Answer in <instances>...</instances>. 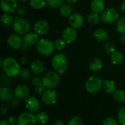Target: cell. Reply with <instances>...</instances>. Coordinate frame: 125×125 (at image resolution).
<instances>
[{
    "mask_svg": "<svg viewBox=\"0 0 125 125\" xmlns=\"http://www.w3.org/2000/svg\"><path fill=\"white\" fill-rule=\"evenodd\" d=\"M13 92L9 88L4 87L0 90V99L4 102L10 101L13 98Z\"/></svg>",
    "mask_w": 125,
    "mask_h": 125,
    "instance_id": "22",
    "label": "cell"
},
{
    "mask_svg": "<svg viewBox=\"0 0 125 125\" xmlns=\"http://www.w3.org/2000/svg\"><path fill=\"white\" fill-rule=\"evenodd\" d=\"M7 113V106L5 105H2L1 107V116H4Z\"/></svg>",
    "mask_w": 125,
    "mask_h": 125,
    "instance_id": "44",
    "label": "cell"
},
{
    "mask_svg": "<svg viewBox=\"0 0 125 125\" xmlns=\"http://www.w3.org/2000/svg\"><path fill=\"white\" fill-rule=\"evenodd\" d=\"M103 67V62L100 58H94L92 59L89 65V69L92 72H97L100 71Z\"/></svg>",
    "mask_w": 125,
    "mask_h": 125,
    "instance_id": "23",
    "label": "cell"
},
{
    "mask_svg": "<svg viewBox=\"0 0 125 125\" xmlns=\"http://www.w3.org/2000/svg\"><path fill=\"white\" fill-rule=\"evenodd\" d=\"M116 29L121 34H125V16L119 18L116 24Z\"/></svg>",
    "mask_w": 125,
    "mask_h": 125,
    "instance_id": "31",
    "label": "cell"
},
{
    "mask_svg": "<svg viewBox=\"0 0 125 125\" xmlns=\"http://www.w3.org/2000/svg\"><path fill=\"white\" fill-rule=\"evenodd\" d=\"M30 5L37 10H40L45 7L46 4V1L45 0H29Z\"/></svg>",
    "mask_w": 125,
    "mask_h": 125,
    "instance_id": "30",
    "label": "cell"
},
{
    "mask_svg": "<svg viewBox=\"0 0 125 125\" xmlns=\"http://www.w3.org/2000/svg\"><path fill=\"white\" fill-rule=\"evenodd\" d=\"M18 2H19V3H25V2H26L28 0H16Z\"/></svg>",
    "mask_w": 125,
    "mask_h": 125,
    "instance_id": "52",
    "label": "cell"
},
{
    "mask_svg": "<svg viewBox=\"0 0 125 125\" xmlns=\"http://www.w3.org/2000/svg\"><path fill=\"white\" fill-rule=\"evenodd\" d=\"M23 43L27 45L29 47L32 46L37 43L39 41V35L35 32H29L26 35H24L23 38Z\"/></svg>",
    "mask_w": 125,
    "mask_h": 125,
    "instance_id": "15",
    "label": "cell"
},
{
    "mask_svg": "<svg viewBox=\"0 0 125 125\" xmlns=\"http://www.w3.org/2000/svg\"><path fill=\"white\" fill-rule=\"evenodd\" d=\"M59 13L63 17H70L73 14V8L69 4H63L59 7Z\"/></svg>",
    "mask_w": 125,
    "mask_h": 125,
    "instance_id": "25",
    "label": "cell"
},
{
    "mask_svg": "<svg viewBox=\"0 0 125 125\" xmlns=\"http://www.w3.org/2000/svg\"><path fill=\"white\" fill-rule=\"evenodd\" d=\"M53 43H54L55 49L57 51H61V50L64 49L65 48L66 43H67V42L64 39H57Z\"/></svg>",
    "mask_w": 125,
    "mask_h": 125,
    "instance_id": "33",
    "label": "cell"
},
{
    "mask_svg": "<svg viewBox=\"0 0 125 125\" xmlns=\"http://www.w3.org/2000/svg\"><path fill=\"white\" fill-rule=\"evenodd\" d=\"M46 4L51 8H58L63 4L64 0H45Z\"/></svg>",
    "mask_w": 125,
    "mask_h": 125,
    "instance_id": "32",
    "label": "cell"
},
{
    "mask_svg": "<svg viewBox=\"0 0 125 125\" xmlns=\"http://www.w3.org/2000/svg\"><path fill=\"white\" fill-rule=\"evenodd\" d=\"M60 82V76L56 71H48L42 77V84L48 89H53L58 86Z\"/></svg>",
    "mask_w": 125,
    "mask_h": 125,
    "instance_id": "3",
    "label": "cell"
},
{
    "mask_svg": "<svg viewBox=\"0 0 125 125\" xmlns=\"http://www.w3.org/2000/svg\"><path fill=\"white\" fill-rule=\"evenodd\" d=\"M87 21L90 24H97L101 21V17H100L98 13H91L87 15Z\"/></svg>",
    "mask_w": 125,
    "mask_h": 125,
    "instance_id": "27",
    "label": "cell"
},
{
    "mask_svg": "<svg viewBox=\"0 0 125 125\" xmlns=\"http://www.w3.org/2000/svg\"><path fill=\"white\" fill-rule=\"evenodd\" d=\"M7 42L8 46L13 49H20L23 44V38H21L20 35L17 33L10 34L7 39Z\"/></svg>",
    "mask_w": 125,
    "mask_h": 125,
    "instance_id": "8",
    "label": "cell"
},
{
    "mask_svg": "<svg viewBox=\"0 0 125 125\" xmlns=\"http://www.w3.org/2000/svg\"><path fill=\"white\" fill-rule=\"evenodd\" d=\"M103 90L107 94H114V92L116 91V85L115 83L113 80H106L103 82Z\"/></svg>",
    "mask_w": 125,
    "mask_h": 125,
    "instance_id": "24",
    "label": "cell"
},
{
    "mask_svg": "<svg viewBox=\"0 0 125 125\" xmlns=\"http://www.w3.org/2000/svg\"><path fill=\"white\" fill-rule=\"evenodd\" d=\"M45 88H46L43 85V84L37 85V86H34V92L37 95H42L44 94V92L46 91Z\"/></svg>",
    "mask_w": 125,
    "mask_h": 125,
    "instance_id": "40",
    "label": "cell"
},
{
    "mask_svg": "<svg viewBox=\"0 0 125 125\" xmlns=\"http://www.w3.org/2000/svg\"><path fill=\"white\" fill-rule=\"evenodd\" d=\"M28 46L27 45H26V44H23V46H21V49H22V50H23V51H26L27 49H28Z\"/></svg>",
    "mask_w": 125,
    "mask_h": 125,
    "instance_id": "49",
    "label": "cell"
},
{
    "mask_svg": "<svg viewBox=\"0 0 125 125\" xmlns=\"http://www.w3.org/2000/svg\"><path fill=\"white\" fill-rule=\"evenodd\" d=\"M0 125H9L7 124V122H6V120H1L0 122Z\"/></svg>",
    "mask_w": 125,
    "mask_h": 125,
    "instance_id": "51",
    "label": "cell"
},
{
    "mask_svg": "<svg viewBox=\"0 0 125 125\" xmlns=\"http://www.w3.org/2000/svg\"><path fill=\"white\" fill-rule=\"evenodd\" d=\"M101 20L106 24H111L117 20L119 13L114 7H107L101 13Z\"/></svg>",
    "mask_w": 125,
    "mask_h": 125,
    "instance_id": "7",
    "label": "cell"
},
{
    "mask_svg": "<svg viewBox=\"0 0 125 125\" xmlns=\"http://www.w3.org/2000/svg\"><path fill=\"white\" fill-rule=\"evenodd\" d=\"M35 119H36V123L38 125H42L46 124L48 122V115L45 113V112H39L37 113L35 115Z\"/></svg>",
    "mask_w": 125,
    "mask_h": 125,
    "instance_id": "26",
    "label": "cell"
},
{
    "mask_svg": "<svg viewBox=\"0 0 125 125\" xmlns=\"http://www.w3.org/2000/svg\"><path fill=\"white\" fill-rule=\"evenodd\" d=\"M30 70L34 74H40L44 71V64L40 60H34L31 63Z\"/></svg>",
    "mask_w": 125,
    "mask_h": 125,
    "instance_id": "18",
    "label": "cell"
},
{
    "mask_svg": "<svg viewBox=\"0 0 125 125\" xmlns=\"http://www.w3.org/2000/svg\"><path fill=\"white\" fill-rule=\"evenodd\" d=\"M121 10L125 14V0H124L121 4Z\"/></svg>",
    "mask_w": 125,
    "mask_h": 125,
    "instance_id": "47",
    "label": "cell"
},
{
    "mask_svg": "<svg viewBox=\"0 0 125 125\" xmlns=\"http://www.w3.org/2000/svg\"><path fill=\"white\" fill-rule=\"evenodd\" d=\"M118 121L122 125H125V106L121 108L118 113Z\"/></svg>",
    "mask_w": 125,
    "mask_h": 125,
    "instance_id": "34",
    "label": "cell"
},
{
    "mask_svg": "<svg viewBox=\"0 0 125 125\" xmlns=\"http://www.w3.org/2000/svg\"><path fill=\"white\" fill-rule=\"evenodd\" d=\"M19 76H20V77L21 79L28 80V79H29L31 77V73H30V71L28 69H22L20 71Z\"/></svg>",
    "mask_w": 125,
    "mask_h": 125,
    "instance_id": "37",
    "label": "cell"
},
{
    "mask_svg": "<svg viewBox=\"0 0 125 125\" xmlns=\"http://www.w3.org/2000/svg\"><path fill=\"white\" fill-rule=\"evenodd\" d=\"M14 95L20 99H26L29 95V88L25 85H19L15 88Z\"/></svg>",
    "mask_w": 125,
    "mask_h": 125,
    "instance_id": "17",
    "label": "cell"
},
{
    "mask_svg": "<svg viewBox=\"0 0 125 125\" xmlns=\"http://www.w3.org/2000/svg\"><path fill=\"white\" fill-rule=\"evenodd\" d=\"M57 99V94L53 89L46 90L42 95V101L46 105H52L56 103Z\"/></svg>",
    "mask_w": 125,
    "mask_h": 125,
    "instance_id": "12",
    "label": "cell"
},
{
    "mask_svg": "<svg viewBox=\"0 0 125 125\" xmlns=\"http://www.w3.org/2000/svg\"><path fill=\"white\" fill-rule=\"evenodd\" d=\"M36 47H37V50L38 51V52L43 56H49L52 55L54 50L56 49L54 43L45 38L39 40V41L37 43Z\"/></svg>",
    "mask_w": 125,
    "mask_h": 125,
    "instance_id": "4",
    "label": "cell"
},
{
    "mask_svg": "<svg viewBox=\"0 0 125 125\" xmlns=\"http://www.w3.org/2000/svg\"><path fill=\"white\" fill-rule=\"evenodd\" d=\"M104 51L107 54H111L115 51V46L113 43H108L104 46Z\"/></svg>",
    "mask_w": 125,
    "mask_h": 125,
    "instance_id": "38",
    "label": "cell"
},
{
    "mask_svg": "<svg viewBox=\"0 0 125 125\" xmlns=\"http://www.w3.org/2000/svg\"><path fill=\"white\" fill-rule=\"evenodd\" d=\"M21 63L23 66H26L28 63V58L26 56H23L21 58Z\"/></svg>",
    "mask_w": 125,
    "mask_h": 125,
    "instance_id": "45",
    "label": "cell"
},
{
    "mask_svg": "<svg viewBox=\"0 0 125 125\" xmlns=\"http://www.w3.org/2000/svg\"><path fill=\"white\" fill-rule=\"evenodd\" d=\"M0 7L4 13H12L18 8V1L16 0H1Z\"/></svg>",
    "mask_w": 125,
    "mask_h": 125,
    "instance_id": "11",
    "label": "cell"
},
{
    "mask_svg": "<svg viewBox=\"0 0 125 125\" xmlns=\"http://www.w3.org/2000/svg\"><path fill=\"white\" fill-rule=\"evenodd\" d=\"M67 3H70V4H73V3H75V2H77L78 1H79V0H65Z\"/></svg>",
    "mask_w": 125,
    "mask_h": 125,
    "instance_id": "50",
    "label": "cell"
},
{
    "mask_svg": "<svg viewBox=\"0 0 125 125\" xmlns=\"http://www.w3.org/2000/svg\"><path fill=\"white\" fill-rule=\"evenodd\" d=\"M19 99L18 98L15 97V98H12L11 100H10V105L12 107V108H16L19 105Z\"/></svg>",
    "mask_w": 125,
    "mask_h": 125,
    "instance_id": "43",
    "label": "cell"
},
{
    "mask_svg": "<svg viewBox=\"0 0 125 125\" xmlns=\"http://www.w3.org/2000/svg\"><path fill=\"white\" fill-rule=\"evenodd\" d=\"M103 125H118V122L115 119L112 117H108L103 120Z\"/></svg>",
    "mask_w": 125,
    "mask_h": 125,
    "instance_id": "39",
    "label": "cell"
},
{
    "mask_svg": "<svg viewBox=\"0 0 125 125\" xmlns=\"http://www.w3.org/2000/svg\"><path fill=\"white\" fill-rule=\"evenodd\" d=\"M13 17L10 15V13H4L1 16V22L4 26H10L14 22Z\"/></svg>",
    "mask_w": 125,
    "mask_h": 125,
    "instance_id": "28",
    "label": "cell"
},
{
    "mask_svg": "<svg viewBox=\"0 0 125 125\" xmlns=\"http://www.w3.org/2000/svg\"><path fill=\"white\" fill-rule=\"evenodd\" d=\"M6 122L9 125H15L16 123H18V119L15 116H10L7 118Z\"/></svg>",
    "mask_w": 125,
    "mask_h": 125,
    "instance_id": "42",
    "label": "cell"
},
{
    "mask_svg": "<svg viewBox=\"0 0 125 125\" xmlns=\"http://www.w3.org/2000/svg\"><path fill=\"white\" fill-rule=\"evenodd\" d=\"M111 60L115 66H120L124 62V56L121 52L114 51L111 54Z\"/></svg>",
    "mask_w": 125,
    "mask_h": 125,
    "instance_id": "20",
    "label": "cell"
},
{
    "mask_svg": "<svg viewBox=\"0 0 125 125\" xmlns=\"http://www.w3.org/2000/svg\"><path fill=\"white\" fill-rule=\"evenodd\" d=\"M51 125H64V124L61 120H56V121H55Z\"/></svg>",
    "mask_w": 125,
    "mask_h": 125,
    "instance_id": "46",
    "label": "cell"
},
{
    "mask_svg": "<svg viewBox=\"0 0 125 125\" xmlns=\"http://www.w3.org/2000/svg\"><path fill=\"white\" fill-rule=\"evenodd\" d=\"M103 82L98 77H89L85 83V88L86 91L90 94H96L103 88Z\"/></svg>",
    "mask_w": 125,
    "mask_h": 125,
    "instance_id": "6",
    "label": "cell"
},
{
    "mask_svg": "<svg viewBox=\"0 0 125 125\" xmlns=\"http://www.w3.org/2000/svg\"><path fill=\"white\" fill-rule=\"evenodd\" d=\"M93 35H94V38L97 41L103 42V41H105L108 38V32L105 29H103V28H99V29H97L94 32Z\"/></svg>",
    "mask_w": 125,
    "mask_h": 125,
    "instance_id": "21",
    "label": "cell"
},
{
    "mask_svg": "<svg viewBox=\"0 0 125 125\" xmlns=\"http://www.w3.org/2000/svg\"><path fill=\"white\" fill-rule=\"evenodd\" d=\"M34 30L39 35H44L49 30V24L45 20H40L35 23Z\"/></svg>",
    "mask_w": 125,
    "mask_h": 125,
    "instance_id": "14",
    "label": "cell"
},
{
    "mask_svg": "<svg viewBox=\"0 0 125 125\" xmlns=\"http://www.w3.org/2000/svg\"><path fill=\"white\" fill-rule=\"evenodd\" d=\"M13 30L18 35H26L30 30L31 25L28 20L24 18L16 17L12 25Z\"/></svg>",
    "mask_w": 125,
    "mask_h": 125,
    "instance_id": "5",
    "label": "cell"
},
{
    "mask_svg": "<svg viewBox=\"0 0 125 125\" xmlns=\"http://www.w3.org/2000/svg\"><path fill=\"white\" fill-rule=\"evenodd\" d=\"M2 68L7 76L15 77L19 75L21 68L18 61L13 57H7L4 60Z\"/></svg>",
    "mask_w": 125,
    "mask_h": 125,
    "instance_id": "1",
    "label": "cell"
},
{
    "mask_svg": "<svg viewBox=\"0 0 125 125\" xmlns=\"http://www.w3.org/2000/svg\"><path fill=\"white\" fill-rule=\"evenodd\" d=\"M35 116L29 111L21 113L18 118V125H35Z\"/></svg>",
    "mask_w": 125,
    "mask_h": 125,
    "instance_id": "9",
    "label": "cell"
},
{
    "mask_svg": "<svg viewBox=\"0 0 125 125\" xmlns=\"http://www.w3.org/2000/svg\"><path fill=\"white\" fill-rule=\"evenodd\" d=\"M69 24L72 27L75 29L80 28L83 24V18L78 13H73L69 17Z\"/></svg>",
    "mask_w": 125,
    "mask_h": 125,
    "instance_id": "16",
    "label": "cell"
},
{
    "mask_svg": "<svg viewBox=\"0 0 125 125\" xmlns=\"http://www.w3.org/2000/svg\"><path fill=\"white\" fill-rule=\"evenodd\" d=\"M77 32L75 28L72 27H67L62 32V38L67 43H73L77 38Z\"/></svg>",
    "mask_w": 125,
    "mask_h": 125,
    "instance_id": "13",
    "label": "cell"
},
{
    "mask_svg": "<svg viewBox=\"0 0 125 125\" xmlns=\"http://www.w3.org/2000/svg\"><path fill=\"white\" fill-rule=\"evenodd\" d=\"M52 67L59 74L64 73L68 67V61L64 53L56 54L51 60Z\"/></svg>",
    "mask_w": 125,
    "mask_h": 125,
    "instance_id": "2",
    "label": "cell"
},
{
    "mask_svg": "<svg viewBox=\"0 0 125 125\" xmlns=\"http://www.w3.org/2000/svg\"><path fill=\"white\" fill-rule=\"evenodd\" d=\"M120 41L122 43L125 44V34H122V35L120 37Z\"/></svg>",
    "mask_w": 125,
    "mask_h": 125,
    "instance_id": "48",
    "label": "cell"
},
{
    "mask_svg": "<svg viewBox=\"0 0 125 125\" xmlns=\"http://www.w3.org/2000/svg\"><path fill=\"white\" fill-rule=\"evenodd\" d=\"M92 12L96 13H101L105 9V4L103 0H92L90 4Z\"/></svg>",
    "mask_w": 125,
    "mask_h": 125,
    "instance_id": "19",
    "label": "cell"
},
{
    "mask_svg": "<svg viewBox=\"0 0 125 125\" xmlns=\"http://www.w3.org/2000/svg\"><path fill=\"white\" fill-rule=\"evenodd\" d=\"M15 14L17 16L20 18H24L27 14V9L24 7H18V8L15 10Z\"/></svg>",
    "mask_w": 125,
    "mask_h": 125,
    "instance_id": "36",
    "label": "cell"
},
{
    "mask_svg": "<svg viewBox=\"0 0 125 125\" xmlns=\"http://www.w3.org/2000/svg\"><path fill=\"white\" fill-rule=\"evenodd\" d=\"M114 98L119 102H123L125 101V91L121 89L116 90L114 92Z\"/></svg>",
    "mask_w": 125,
    "mask_h": 125,
    "instance_id": "29",
    "label": "cell"
},
{
    "mask_svg": "<svg viewBox=\"0 0 125 125\" xmlns=\"http://www.w3.org/2000/svg\"><path fill=\"white\" fill-rule=\"evenodd\" d=\"M67 125H83V119L79 116H74L68 121Z\"/></svg>",
    "mask_w": 125,
    "mask_h": 125,
    "instance_id": "35",
    "label": "cell"
},
{
    "mask_svg": "<svg viewBox=\"0 0 125 125\" xmlns=\"http://www.w3.org/2000/svg\"><path fill=\"white\" fill-rule=\"evenodd\" d=\"M32 84L34 86H37L42 84V78L39 76H35L32 79Z\"/></svg>",
    "mask_w": 125,
    "mask_h": 125,
    "instance_id": "41",
    "label": "cell"
},
{
    "mask_svg": "<svg viewBox=\"0 0 125 125\" xmlns=\"http://www.w3.org/2000/svg\"><path fill=\"white\" fill-rule=\"evenodd\" d=\"M26 109L32 113H37L40 108V104L39 100L33 96L28 97L25 102Z\"/></svg>",
    "mask_w": 125,
    "mask_h": 125,
    "instance_id": "10",
    "label": "cell"
}]
</instances>
